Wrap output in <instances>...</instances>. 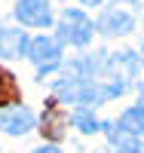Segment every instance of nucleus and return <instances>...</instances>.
I'll list each match as a JSON object with an SVG mask.
<instances>
[{"label": "nucleus", "mask_w": 144, "mask_h": 153, "mask_svg": "<svg viewBox=\"0 0 144 153\" xmlns=\"http://www.w3.org/2000/svg\"><path fill=\"white\" fill-rule=\"evenodd\" d=\"M28 43H31V37L22 28H12V25H3V28H0V55L3 58L28 55Z\"/></svg>", "instance_id": "obj_6"}, {"label": "nucleus", "mask_w": 144, "mask_h": 153, "mask_svg": "<svg viewBox=\"0 0 144 153\" xmlns=\"http://www.w3.org/2000/svg\"><path fill=\"white\" fill-rule=\"evenodd\" d=\"M55 34H58V43H68V46L83 49V46L92 43L95 25H92V19H89L86 12H80V9H64L61 19H58Z\"/></svg>", "instance_id": "obj_1"}, {"label": "nucleus", "mask_w": 144, "mask_h": 153, "mask_svg": "<svg viewBox=\"0 0 144 153\" xmlns=\"http://www.w3.org/2000/svg\"><path fill=\"white\" fill-rule=\"evenodd\" d=\"M74 123L80 126V132H83V135H95V132L104 129V123L92 113V107H80V110L74 113Z\"/></svg>", "instance_id": "obj_11"}, {"label": "nucleus", "mask_w": 144, "mask_h": 153, "mask_svg": "<svg viewBox=\"0 0 144 153\" xmlns=\"http://www.w3.org/2000/svg\"><path fill=\"white\" fill-rule=\"evenodd\" d=\"M34 126H37V117L31 113V107H25V104H12V107L0 110V132H6L12 138L28 135Z\"/></svg>", "instance_id": "obj_3"}, {"label": "nucleus", "mask_w": 144, "mask_h": 153, "mask_svg": "<svg viewBox=\"0 0 144 153\" xmlns=\"http://www.w3.org/2000/svg\"><path fill=\"white\" fill-rule=\"evenodd\" d=\"M19 101H22V89L16 83V76H12L6 68H0V110L19 104Z\"/></svg>", "instance_id": "obj_10"}, {"label": "nucleus", "mask_w": 144, "mask_h": 153, "mask_svg": "<svg viewBox=\"0 0 144 153\" xmlns=\"http://www.w3.org/2000/svg\"><path fill=\"white\" fill-rule=\"evenodd\" d=\"M141 55H144V46H141Z\"/></svg>", "instance_id": "obj_14"}, {"label": "nucleus", "mask_w": 144, "mask_h": 153, "mask_svg": "<svg viewBox=\"0 0 144 153\" xmlns=\"http://www.w3.org/2000/svg\"><path fill=\"white\" fill-rule=\"evenodd\" d=\"M104 71L110 74V80H120V83L129 86L135 71H138V58H135V52H116L104 61Z\"/></svg>", "instance_id": "obj_7"}, {"label": "nucleus", "mask_w": 144, "mask_h": 153, "mask_svg": "<svg viewBox=\"0 0 144 153\" xmlns=\"http://www.w3.org/2000/svg\"><path fill=\"white\" fill-rule=\"evenodd\" d=\"M34 153H61V150H58V144H43V147H37Z\"/></svg>", "instance_id": "obj_12"}, {"label": "nucleus", "mask_w": 144, "mask_h": 153, "mask_svg": "<svg viewBox=\"0 0 144 153\" xmlns=\"http://www.w3.org/2000/svg\"><path fill=\"white\" fill-rule=\"evenodd\" d=\"M83 6H98V3H104V0H80Z\"/></svg>", "instance_id": "obj_13"}, {"label": "nucleus", "mask_w": 144, "mask_h": 153, "mask_svg": "<svg viewBox=\"0 0 144 153\" xmlns=\"http://www.w3.org/2000/svg\"><path fill=\"white\" fill-rule=\"evenodd\" d=\"M16 19L22 25H28V28H49L52 25V6H49V0H19Z\"/></svg>", "instance_id": "obj_5"}, {"label": "nucleus", "mask_w": 144, "mask_h": 153, "mask_svg": "<svg viewBox=\"0 0 144 153\" xmlns=\"http://www.w3.org/2000/svg\"><path fill=\"white\" fill-rule=\"evenodd\" d=\"M95 28L104 34V37H123V34H132V28H135V19L129 16V9H123V6H107L98 16V25Z\"/></svg>", "instance_id": "obj_4"}, {"label": "nucleus", "mask_w": 144, "mask_h": 153, "mask_svg": "<svg viewBox=\"0 0 144 153\" xmlns=\"http://www.w3.org/2000/svg\"><path fill=\"white\" fill-rule=\"evenodd\" d=\"M116 129L123 135H132V138H144V101L135 107H129L120 120H116Z\"/></svg>", "instance_id": "obj_8"}, {"label": "nucleus", "mask_w": 144, "mask_h": 153, "mask_svg": "<svg viewBox=\"0 0 144 153\" xmlns=\"http://www.w3.org/2000/svg\"><path fill=\"white\" fill-rule=\"evenodd\" d=\"M43 135L49 138V141H58V138L64 135V113L58 107V101L52 98L49 107H46V117H43Z\"/></svg>", "instance_id": "obj_9"}, {"label": "nucleus", "mask_w": 144, "mask_h": 153, "mask_svg": "<svg viewBox=\"0 0 144 153\" xmlns=\"http://www.w3.org/2000/svg\"><path fill=\"white\" fill-rule=\"evenodd\" d=\"M28 58L34 61L37 74H49L61 65V43H55L52 37H34L28 43Z\"/></svg>", "instance_id": "obj_2"}]
</instances>
